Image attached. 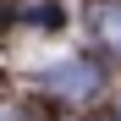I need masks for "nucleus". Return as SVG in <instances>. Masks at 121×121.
Instances as JSON below:
<instances>
[{
  "label": "nucleus",
  "mask_w": 121,
  "mask_h": 121,
  "mask_svg": "<svg viewBox=\"0 0 121 121\" xmlns=\"http://www.w3.org/2000/svg\"><path fill=\"white\" fill-rule=\"evenodd\" d=\"M99 39H105V44H116V50H121V0H110V6L99 11Z\"/></svg>",
  "instance_id": "f03ea898"
},
{
  "label": "nucleus",
  "mask_w": 121,
  "mask_h": 121,
  "mask_svg": "<svg viewBox=\"0 0 121 121\" xmlns=\"http://www.w3.org/2000/svg\"><path fill=\"white\" fill-rule=\"evenodd\" d=\"M39 88L66 94V99H88V94H99V66H88V60H60V66L39 72Z\"/></svg>",
  "instance_id": "f257e3e1"
}]
</instances>
